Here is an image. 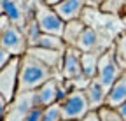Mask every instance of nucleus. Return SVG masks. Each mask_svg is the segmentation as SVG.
Returning <instances> with one entry per match:
<instances>
[{"label": "nucleus", "instance_id": "nucleus-1", "mask_svg": "<svg viewBox=\"0 0 126 121\" xmlns=\"http://www.w3.org/2000/svg\"><path fill=\"white\" fill-rule=\"evenodd\" d=\"M56 74L53 69H49L47 65H44L42 62L32 54H23L19 58V77H18V93L23 91H35L42 84H46L47 81H51L53 77H56Z\"/></svg>", "mask_w": 126, "mask_h": 121}, {"label": "nucleus", "instance_id": "nucleus-2", "mask_svg": "<svg viewBox=\"0 0 126 121\" xmlns=\"http://www.w3.org/2000/svg\"><path fill=\"white\" fill-rule=\"evenodd\" d=\"M81 51L77 48H68L63 53V65L60 70L61 79H65L72 84L74 89H86L89 84V79L82 72V63H81Z\"/></svg>", "mask_w": 126, "mask_h": 121}, {"label": "nucleus", "instance_id": "nucleus-3", "mask_svg": "<svg viewBox=\"0 0 126 121\" xmlns=\"http://www.w3.org/2000/svg\"><path fill=\"white\" fill-rule=\"evenodd\" d=\"M33 16H35V19L39 23V28H40L42 34L56 35V37H61L63 35L65 21L58 16V12L51 5H47L46 2H35Z\"/></svg>", "mask_w": 126, "mask_h": 121}, {"label": "nucleus", "instance_id": "nucleus-4", "mask_svg": "<svg viewBox=\"0 0 126 121\" xmlns=\"http://www.w3.org/2000/svg\"><path fill=\"white\" fill-rule=\"evenodd\" d=\"M89 111V102L84 89H72L68 97L61 102L63 121H81Z\"/></svg>", "mask_w": 126, "mask_h": 121}, {"label": "nucleus", "instance_id": "nucleus-5", "mask_svg": "<svg viewBox=\"0 0 126 121\" xmlns=\"http://www.w3.org/2000/svg\"><path fill=\"white\" fill-rule=\"evenodd\" d=\"M123 69L119 67L117 60H116V51H114V44L112 48H109L105 53H102L100 56V63H98V75L96 79L103 84V88L109 89L112 88V84L123 75Z\"/></svg>", "mask_w": 126, "mask_h": 121}, {"label": "nucleus", "instance_id": "nucleus-6", "mask_svg": "<svg viewBox=\"0 0 126 121\" xmlns=\"http://www.w3.org/2000/svg\"><path fill=\"white\" fill-rule=\"evenodd\" d=\"M0 48L5 49L12 58H21L28 51V40L23 34V30L11 23L5 28V32L0 35Z\"/></svg>", "mask_w": 126, "mask_h": 121}, {"label": "nucleus", "instance_id": "nucleus-7", "mask_svg": "<svg viewBox=\"0 0 126 121\" xmlns=\"http://www.w3.org/2000/svg\"><path fill=\"white\" fill-rule=\"evenodd\" d=\"M0 7H2L4 16H7L12 25L19 26L23 30L28 19L33 16L35 2H32V0H11V2L2 4Z\"/></svg>", "mask_w": 126, "mask_h": 121}, {"label": "nucleus", "instance_id": "nucleus-8", "mask_svg": "<svg viewBox=\"0 0 126 121\" xmlns=\"http://www.w3.org/2000/svg\"><path fill=\"white\" fill-rule=\"evenodd\" d=\"M18 77H19V58H12L11 62L0 70V95L7 104L18 95Z\"/></svg>", "mask_w": 126, "mask_h": 121}, {"label": "nucleus", "instance_id": "nucleus-9", "mask_svg": "<svg viewBox=\"0 0 126 121\" xmlns=\"http://www.w3.org/2000/svg\"><path fill=\"white\" fill-rule=\"evenodd\" d=\"M33 107H37V105H35V91L18 93L12 102L7 104L5 121H23L25 116Z\"/></svg>", "mask_w": 126, "mask_h": 121}, {"label": "nucleus", "instance_id": "nucleus-10", "mask_svg": "<svg viewBox=\"0 0 126 121\" xmlns=\"http://www.w3.org/2000/svg\"><path fill=\"white\" fill-rule=\"evenodd\" d=\"M60 89H61V75H56L51 81L35 89V105L37 107H49L53 104H60Z\"/></svg>", "mask_w": 126, "mask_h": 121}, {"label": "nucleus", "instance_id": "nucleus-11", "mask_svg": "<svg viewBox=\"0 0 126 121\" xmlns=\"http://www.w3.org/2000/svg\"><path fill=\"white\" fill-rule=\"evenodd\" d=\"M86 7H88V0H61L56 5H53V9L65 23L81 19Z\"/></svg>", "mask_w": 126, "mask_h": 121}, {"label": "nucleus", "instance_id": "nucleus-12", "mask_svg": "<svg viewBox=\"0 0 126 121\" xmlns=\"http://www.w3.org/2000/svg\"><path fill=\"white\" fill-rule=\"evenodd\" d=\"M28 54L35 56L39 62L53 69L56 74H60L61 65H63V53L61 51H53V49H44V48H28Z\"/></svg>", "mask_w": 126, "mask_h": 121}, {"label": "nucleus", "instance_id": "nucleus-13", "mask_svg": "<svg viewBox=\"0 0 126 121\" xmlns=\"http://www.w3.org/2000/svg\"><path fill=\"white\" fill-rule=\"evenodd\" d=\"M84 93L88 97V102H89V109L91 111H98L105 105V100H107V89L103 88V84L98 81V79H93L89 81L88 88L84 89Z\"/></svg>", "mask_w": 126, "mask_h": 121}, {"label": "nucleus", "instance_id": "nucleus-14", "mask_svg": "<svg viewBox=\"0 0 126 121\" xmlns=\"http://www.w3.org/2000/svg\"><path fill=\"white\" fill-rule=\"evenodd\" d=\"M124 102H126V72H123V75L107 91L105 105L107 107H112V109H119Z\"/></svg>", "mask_w": 126, "mask_h": 121}, {"label": "nucleus", "instance_id": "nucleus-15", "mask_svg": "<svg viewBox=\"0 0 126 121\" xmlns=\"http://www.w3.org/2000/svg\"><path fill=\"white\" fill-rule=\"evenodd\" d=\"M84 28H86V25H84L82 19L68 21V23H65V30H63L61 39L65 40V44H67L68 48H75L79 37H81V34L84 32Z\"/></svg>", "mask_w": 126, "mask_h": 121}, {"label": "nucleus", "instance_id": "nucleus-16", "mask_svg": "<svg viewBox=\"0 0 126 121\" xmlns=\"http://www.w3.org/2000/svg\"><path fill=\"white\" fill-rule=\"evenodd\" d=\"M100 56L102 53H82L81 54V63H82V72L84 75L93 81V79H96V75H98V63H100Z\"/></svg>", "mask_w": 126, "mask_h": 121}, {"label": "nucleus", "instance_id": "nucleus-17", "mask_svg": "<svg viewBox=\"0 0 126 121\" xmlns=\"http://www.w3.org/2000/svg\"><path fill=\"white\" fill-rule=\"evenodd\" d=\"M33 48H44V49H53V51H61L65 53L67 49V44L61 37H56V35H47V34H40L39 40Z\"/></svg>", "mask_w": 126, "mask_h": 121}, {"label": "nucleus", "instance_id": "nucleus-18", "mask_svg": "<svg viewBox=\"0 0 126 121\" xmlns=\"http://www.w3.org/2000/svg\"><path fill=\"white\" fill-rule=\"evenodd\" d=\"M23 34H25V37L28 40V48H33L35 44H37V40H39V37H40V34H42L40 28H39V23L35 19V16H32L28 19V23L23 28Z\"/></svg>", "mask_w": 126, "mask_h": 121}, {"label": "nucleus", "instance_id": "nucleus-19", "mask_svg": "<svg viewBox=\"0 0 126 121\" xmlns=\"http://www.w3.org/2000/svg\"><path fill=\"white\" fill-rule=\"evenodd\" d=\"M114 51L119 67L126 72V32H121L114 40Z\"/></svg>", "mask_w": 126, "mask_h": 121}, {"label": "nucleus", "instance_id": "nucleus-20", "mask_svg": "<svg viewBox=\"0 0 126 121\" xmlns=\"http://www.w3.org/2000/svg\"><path fill=\"white\" fill-rule=\"evenodd\" d=\"M126 7V0H105V2L102 4L100 11L103 14H109V16H117L124 11Z\"/></svg>", "mask_w": 126, "mask_h": 121}, {"label": "nucleus", "instance_id": "nucleus-21", "mask_svg": "<svg viewBox=\"0 0 126 121\" xmlns=\"http://www.w3.org/2000/svg\"><path fill=\"white\" fill-rule=\"evenodd\" d=\"M42 121H63L61 104H53V105H49V107H46L44 114H42Z\"/></svg>", "mask_w": 126, "mask_h": 121}, {"label": "nucleus", "instance_id": "nucleus-22", "mask_svg": "<svg viewBox=\"0 0 126 121\" xmlns=\"http://www.w3.org/2000/svg\"><path fill=\"white\" fill-rule=\"evenodd\" d=\"M98 116H100V121H124L117 109L107 107V105H103L102 109H98Z\"/></svg>", "mask_w": 126, "mask_h": 121}, {"label": "nucleus", "instance_id": "nucleus-23", "mask_svg": "<svg viewBox=\"0 0 126 121\" xmlns=\"http://www.w3.org/2000/svg\"><path fill=\"white\" fill-rule=\"evenodd\" d=\"M42 114H44V109L42 107H33L26 116L23 121H42Z\"/></svg>", "mask_w": 126, "mask_h": 121}, {"label": "nucleus", "instance_id": "nucleus-24", "mask_svg": "<svg viewBox=\"0 0 126 121\" xmlns=\"http://www.w3.org/2000/svg\"><path fill=\"white\" fill-rule=\"evenodd\" d=\"M11 60H12V56L5 51V49H2V48H0V70H2L9 62H11Z\"/></svg>", "mask_w": 126, "mask_h": 121}, {"label": "nucleus", "instance_id": "nucleus-25", "mask_svg": "<svg viewBox=\"0 0 126 121\" xmlns=\"http://www.w3.org/2000/svg\"><path fill=\"white\" fill-rule=\"evenodd\" d=\"M5 112H7V100L0 95V121H5Z\"/></svg>", "mask_w": 126, "mask_h": 121}, {"label": "nucleus", "instance_id": "nucleus-26", "mask_svg": "<svg viewBox=\"0 0 126 121\" xmlns=\"http://www.w3.org/2000/svg\"><path fill=\"white\" fill-rule=\"evenodd\" d=\"M81 121H100V116H98V111H89Z\"/></svg>", "mask_w": 126, "mask_h": 121}, {"label": "nucleus", "instance_id": "nucleus-27", "mask_svg": "<svg viewBox=\"0 0 126 121\" xmlns=\"http://www.w3.org/2000/svg\"><path fill=\"white\" fill-rule=\"evenodd\" d=\"M11 25V21H9V18L7 16H4V14H2V16H0V35H2L4 32H5V28Z\"/></svg>", "mask_w": 126, "mask_h": 121}, {"label": "nucleus", "instance_id": "nucleus-28", "mask_svg": "<svg viewBox=\"0 0 126 121\" xmlns=\"http://www.w3.org/2000/svg\"><path fill=\"white\" fill-rule=\"evenodd\" d=\"M103 2H105V0H88V7H91V9H100Z\"/></svg>", "mask_w": 126, "mask_h": 121}, {"label": "nucleus", "instance_id": "nucleus-29", "mask_svg": "<svg viewBox=\"0 0 126 121\" xmlns=\"http://www.w3.org/2000/svg\"><path fill=\"white\" fill-rule=\"evenodd\" d=\"M119 21H121V28H123V32H126V7H124V11L119 14Z\"/></svg>", "mask_w": 126, "mask_h": 121}, {"label": "nucleus", "instance_id": "nucleus-30", "mask_svg": "<svg viewBox=\"0 0 126 121\" xmlns=\"http://www.w3.org/2000/svg\"><path fill=\"white\" fill-rule=\"evenodd\" d=\"M117 111H119V114H121V118H123V119L126 121V102H124V104L121 105V107H119Z\"/></svg>", "mask_w": 126, "mask_h": 121}, {"label": "nucleus", "instance_id": "nucleus-31", "mask_svg": "<svg viewBox=\"0 0 126 121\" xmlns=\"http://www.w3.org/2000/svg\"><path fill=\"white\" fill-rule=\"evenodd\" d=\"M5 2H11V0H0V5H2V4H5Z\"/></svg>", "mask_w": 126, "mask_h": 121}, {"label": "nucleus", "instance_id": "nucleus-32", "mask_svg": "<svg viewBox=\"0 0 126 121\" xmlns=\"http://www.w3.org/2000/svg\"><path fill=\"white\" fill-rule=\"evenodd\" d=\"M2 14H4V12H2V7H0V16H2Z\"/></svg>", "mask_w": 126, "mask_h": 121}]
</instances>
